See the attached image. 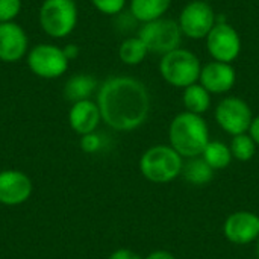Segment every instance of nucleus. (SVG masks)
Here are the masks:
<instances>
[{"mask_svg": "<svg viewBox=\"0 0 259 259\" xmlns=\"http://www.w3.org/2000/svg\"><path fill=\"white\" fill-rule=\"evenodd\" d=\"M102 121L118 132H131L143 126L150 114L147 87L132 76H112L97 91Z\"/></svg>", "mask_w": 259, "mask_h": 259, "instance_id": "nucleus-1", "label": "nucleus"}, {"mask_svg": "<svg viewBox=\"0 0 259 259\" xmlns=\"http://www.w3.org/2000/svg\"><path fill=\"white\" fill-rule=\"evenodd\" d=\"M170 146L185 159L200 156L211 141L208 123L202 115L179 112L168 126Z\"/></svg>", "mask_w": 259, "mask_h": 259, "instance_id": "nucleus-2", "label": "nucleus"}, {"mask_svg": "<svg viewBox=\"0 0 259 259\" xmlns=\"http://www.w3.org/2000/svg\"><path fill=\"white\" fill-rule=\"evenodd\" d=\"M184 158L168 144L149 147L140 159L141 175L153 184H168L181 176Z\"/></svg>", "mask_w": 259, "mask_h": 259, "instance_id": "nucleus-3", "label": "nucleus"}, {"mask_svg": "<svg viewBox=\"0 0 259 259\" xmlns=\"http://www.w3.org/2000/svg\"><path fill=\"white\" fill-rule=\"evenodd\" d=\"M202 64L196 53L188 49L178 47L159 61L161 77L175 88H187L199 82Z\"/></svg>", "mask_w": 259, "mask_h": 259, "instance_id": "nucleus-4", "label": "nucleus"}, {"mask_svg": "<svg viewBox=\"0 0 259 259\" xmlns=\"http://www.w3.org/2000/svg\"><path fill=\"white\" fill-rule=\"evenodd\" d=\"M39 26L52 38H67L77 24V6L73 0H44L38 12Z\"/></svg>", "mask_w": 259, "mask_h": 259, "instance_id": "nucleus-5", "label": "nucleus"}, {"mask_svg": "<svg viewBox=\"0 0 259 259\" xmlns=\"http://www.w3.org/2000/svg\"><path fill=\"white\" fill-rule=\"evenodd\" d=\"M138 36L147 46L149 53L164 56L181 46L184 35L176 20L162 17L149 23H143Z\"/></svg>", "mask_w": 259, "mask_h": 259, "instance_id": "nucleus-6", "label": "nucleus"}, {"mask_svg": "<svg viewBox=\"0 0 259 259\" xmlns=\"http://www.w3.org/2000/svg\"><path fill=\"white\" fill-rule=\"evenodd\" d=\"M29 70L41 79H58L68 70L70 61L64 50L55 44L41 42L27 52Z\"/></svg>", "mask_w": 259, "mask_h": 259, "instance_id": "nucleus-7", "label": "nucleus"}, {"mask_svg": "<svg viewBox=\"0 0 259 259\" xmlns=\"http://www.w3.org/2000/svg\"><path fill=\"white\" fill-rule=\"evenodd\" d=\"M178 23L182 35L187 38L205 39L215 26L217 15L209 2L193 0L182 8Z\"/></svg>", "mask_w": 259, "mask_h": 259, "instance_id": "nucleus-8", "label": "nucleus"}, {"mask_svg": "<svg viewBox=\"0 0 259 259\" xmlns=\"http://www.w3.org/2000/svg\"><path fill=\"white\" fill-rule=\"evenodd\" d=\"M214 117L217 124L232 137L249 132L250 123L253 120L249 103L235 96H229L220 100L214 111Z\"/></svg>", "mask_w": 259, "mask_h": 259, "instance_id": "nucleus-9", "label": "nucleus"}, {"mask_svg": "<svg viewBox=\"0 0 259 259\" xmlns=\"http://www.w3.org/2000/svg\"><path fill=\"white\" fill-rule=\"evenodd\" d=\"M205 39L206 50L214 61L232 64L241 53V36L226 21H217Z\"/></svg>", "mask_w": 259, "mask_h": 259, "instance_id": "nucleus-10", "label": "nucleus"}, {"mask_svg": "<svg viewBox=\"0 0 259 259\" xmlns=\"http://www.w3.org/2000/svg\"><path fill=\"white\" fill-rule=\"evenodd\" d=\"M226 240L237 246H246L259 238V215L252 211H235L223 223Z\"/></svg>", "mask_w": 259, "mask_h": 259, "instance_id": "nucleus-11", "label": "nucleus"}, {"mask_svg": "<svg viewBox=\"0 0 259 259\" xmlns=\"http://www.w3.org/2000/svg\"><path fill=\"white\" fill-rule=\"evenodd\" d=\"M29 50V38L26 30L11 21L0 23V61L14 64L21 61Z\"/></svg>", "mask_w": 259, "mask_h": 259, "instance_id": "nucleus-12", "label": "nucleus"}, {"mask_svg": "<svg viewBox=\"0 0 259 259\" xmlns=\"http://www.w3.org/2000/svg\"><path fill=\"white\" fill-rule=\"evenodd\" d=\"M32 181L20 170L0 171V203L17 206L24 203L32 194Z\"/></svg>", "mask_w": 259, "mask_h": 259, "instance_id": "nucleus-13", "label": "nucleus"}, {"mask_svg": "<svg viewBox=\"0 0 259 259\" xmlns=\"http://www.w3.org/2000/svg\"><path fill=\"white\" fill-rule=\"evenodd\" d=\"M237 82V73L232 64L211 61L202 67L199 83L203 85L211 94H226Z\"/></svg>", "mask_w": 259, "mask_h": 259, "instance_id": "nucleus-14", "label": "nucleus"}, {"mask_svg": "<svg viewBox=\"0 0 259 259\" xmlns=\"http://www.w3.org/2000/svg\"><path fill=\"white\" fill-rule=\"evenodd\" d=\"M100 121H102V115L97 102L88 99L71 105L68 112V123L71 129L80 137L96 132Z\"/></svg>", "mask_w": 259, "mask_h": 259, "instance_id": "nucleus-15", "label": "nucleus"}, {"mask_svg": "<svg viewBox=\"0 0 259 259\" xmlns=\"http://www.w3.org/2000/svg\"><path fill=\"white\" fill-rule=\"evenodd\" d=\"M170 5L171 0H131L129 11L137 21L149 23L162 18Z\"/></svg>", "mask_w": 259, "mask_h": 259, "instance_id": "nucleus-16", "label": "nucleus"}, {"mask_svg": "<svg viewBox=\"0 0 259 259\" xmlns=\"http://www.w3.org/2000/svg\"><path fill=\"white\" fill-rule=\"evenodd\" d=\"M97 88V80L91 74H74L71 76L65 87H64V96L67 100L76 103L80 100H88L93 93Z\"/></svg>", "mask_w": 259, "mask_h": 259, "instance_id": "nucleus-17", "label": "nucleus"}, {"mask_svg": "<svg viewBox=\"0 0 259 259\" xmlns=\"http://www.w3.org/2000/svg\"><path fill=\"white\" fill-rule=\"evenodd\" d=\"M182 103L185 106V111L191 114L203 115L211 108V93L199 82L193 83L184 88Z\"/></svg>", "mask_w": 259, "mask_h": 259, "instance_id": "nucleus-18", "label": "nucleus"}, {"mask_svg": "<svg viewBox=\"0 0 259 259\" xmlns=\"http://www.w3.org/2000/svg\"><path fill=\"white\" fill-rule=\"evenodd\" d=\"M181 176L194 187H203L212 181L214 170L206 164V161L202 156H196L188 158L187 162H184Z\"/></svg>", "mask_w": 259, "mask_h": 259, "instance_id": "nucleus-19", "label": "nucleus"}, {"mask_svg": "<svg viewBox=\"0 0 259 259\" xmlns=\"http://www.w3.org/2000/svg\"><path fill=\"white\" fill-rule=\"evenodd\" d=\"M200 156L206 161V164L214 171L229 167L232 159H234L229 146H226L222 141H212V140L208 143V146L205 147V150H203V153Z\"/></svg>", "mask_w": 259, "mask_h": 259, "instance_id": "nucleus-20", "label": "nucleus"}, {"mask_svg": "<svg viewBox=\"0 0 259 259\" xmlns=\"http://www.w3.org/2000/svg\"><path fill=\"white\" fill-rule=\"evenodd\" d=\"M149 55V49L140 36L126 38L118 47L120 61L126 65H138Z\"/></svg>", "mask_w": 259, "mask_h": 259, "instance_id": "nucleus-21", "label": "nucleus"}, {"mask_svg": "<svg viewBox=\"0 0 259 259\" xmlns=\"http://www.w3.org/2000/svg\"><path fill=\"white\" fill-rule=\"evenodd\" d=\"M231 152H232V156L240 161V162H247L250 161L255 153H256V147L258 144L253 141V138L246 132V134H240V135H235L232 137V141H231Z\"/></svg>", "mask_w": 259, "mask_h": 259, "instance_id": "nucleus-22", "label": "nucleus"}, {"mask_svg": "<svg viewBox=\"0 0 259 259\" xmlns=\"http://www.w3.org/2000/svg\"><path fill=\"white\" fill-rule=\"evenodd\" d=\"M21 0H0V23L14 21L21 11Z\"/></svg>", "mask_w": 259, "mask_h": 259, "instance_id": "nucleus-23", "label": "nucleus"}, {"mask_svg": "<svg viewBox=\"0 0 259 259\" xmlns=\"http://www.w3.org/2000/svg\"><path fill=\"white\" fill-rule=\"evenodd\" d=\"M127 0H91V3L94 5V8L105 14V15H117L120 14L124 6H126Z\"/></svg>", "mask_w": 259, "mask_h": 259, "instance_id": "nucleus-24", "label": "nucleus"}, {"mask_svg": "<svg viewBox=\"0 0 259 259\" xmlns=\"http://www.w3.org/2000/svg\"><path fill=\"white\" fill-rule=\"evenodd\" d=\"M80 147L87 153H94V152L100 150V147H102V137L96 132L83 135L80 140Z\"/></svg>", "mask_w": 259, "mask_h": 259, "instance_id": "nucleus-25", "label": "nucleus"}, {"mask_svg": "<svg viewBox=\"0 0 259 259\" xmlns=\"http://www.w3.org/2000/svg\"><path fill=\"white\" fill-rule=\"evenodd\" d=\"M108 259H144V258H141L137 252H134V250H131V249H117V250H114V252L109 255V258Z\"/></svg>", "mask_w": 259, "mask_h": 259, "instance_id": "nucleus-26", "label": "nucleus"}, {"mask_svg": "<svg viewBox=\"0 0 259 259\" xmlns=\"http://www.w3.org/2000/svg\"><path fill=\"white\" fill-rule=\"evenodd\" d=\"M247 134L253 138V141L259 146V115L253 117V120H252V123H250V127H249V132H247Z\"/></svg>", "mask_w": 259, "mask_h": 259, "instance_id": "nucleus-27", "label": "nucleus"}, {"mask_svg": "<svg viewBox=\"0 0 259 259\" xmlns=\"http://www.w3.org/2000/svg\"><path fill=\"white\" fill-rule=\"evenodd\" d=\"M144 259H176V256L168 250H155L149 253Z\"/></svg>", "mask_w": 259, "mask_h": 259, "instance_id": "nucleus-28", "label": "nucleus"}, {"mask_svg": "<svg viewBox=\"0 0 259 259\" xmlns=\"http://www.w3.org/2000/svg\"><path fill=\"white\" fill-rule=\"evenodd\" d=\"M62 50H64V53H65L68 61H73V59H76L79 56V47L76 44H68Z\"/></svg>", "mask_w": 259, "mask_h": 259, "instance_id": "nucleus-29", "label": "nucleus"}, {"mask_svg": "<svg viewBox=\"0 0 259 259\" xmlns=\"http://www.w3.org/2000/svg\"><path fill=\"white\" fill-rule=\"evenodd\" d=\"M258 244H256V255H258V259H259V238H258V241H256Z\"/></svg>", "mask_w": 259, "mask_h": 259, "instance_id": "nucleus-30", "label": "nucleus"}, {"mask_svg": "<svg viewBox=\"0 0 259 259\" xmlns=\"http://www.w3.org/2000/svg\"><path fill=\"white\" fill-rule=\"evenodd\" d=\"M202 2H211V0H202Z\"/></svg>", "mask_w": 259, "mask_h": 259, "instance_id": "nucleus-31", "label": "nucleus"}, {"mask_svg": "<svg viewBox=\"0 0 259 259\" xmlns=\"http://www.w3.org/2000/svg\"><path fill=\"white\" fill-rule=\"evenodd\" d=\"M73 2H76V0H73Z\"/></svg>", "mask_w": 259, "mask_h": 259, "instance_id": "nucleus-32", "label": "nucleus"}]
</instances>
